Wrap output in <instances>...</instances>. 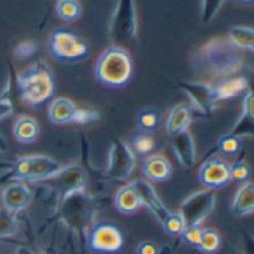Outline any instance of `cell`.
<instances>
[{
	"mask_svg": "<svg viewBox=\"0 0 254 254\" xmlns=\"http://www.w3.org/2000/svg\"><path fill=\"white\" fill-rule=\"evenodd\" d=\"M133 60L122 46L111 45L102 51L95 65V77L110 89H124L133 77Z\"/></svg>",
	"mask_w": 254,
	"mask_h": 254,
	"instance_id": "cell-1",
	"label": "cell"
},
{
	"mask_svg": "<svg viewBox=\"0 0 254 254\" xmlns=\"http://www.w3.org/2000/svg\"><path fill=\"white\" fill-rule=\"evenodd\" d=\"M23 101L31 106H40L50 101L55 91L53 70L43 61L33 64L18 75Z\"/></svg>",
	"mask_w": 254,
	"mask_h": 254,
	"instance_id": "cell-2",
	"label": "cell"
},
{
	"mask_svg": "<svg viewBox=\"0 0 254 254\" xmlns=\"http://www.w3.org/2000/svg\"><path fill=\"white\" fill-rule=\"evenodd\" d=\"M202 61L204 67L217 76H229L238 71L242 65L239 49L228 39L217 38L202 48Z\"/></svg>",
	"mask_w": 254,
	"mask_h": 254,
	"instance_id": "cell-3",
	"label": "cell"
},
{
	"mask_svg": "<svg viewBox=\"0 0 254 254\" xmlns=\"http://www.w3.org/2000/svg\"><path fill=\"white\" fill-rule=\"evenodd\" d=\"M49 51L53 59L60 64L75 65L87 60L90 46L76 33L60 28L51 33L49 38Z\"/></svg>",
	"mask_w": 254,
	"mask_h": 254,
	"instance_id": "cell-4",
	"label": "cell"
},
{
	"mask_svg": "<svg viewBox=\"0 0 254 254\" xmlns=\"http://www.w3.org/2000/svg\"><path fill=\"white\" fill-rule=\"evenodd\" d=\"M64 166L54 158L45 155H29L16 158L13 172L16 180L23 182H40L53 178Z\"/></svg>",
	"mask_w": 254,
	"mask_h": 254,
	"instance_id": "cell-5",
	"label": "cell"
},
{
	"mask_svg": "<svg viewBox=\"0 0 254 254\" xmlns=\"http://www.w3.org/2000/svg\"><path fill=\"white\" fill-rule=\"evenodd\" d=\"M137 15L135 0H117L116 8L110 23V38L114 45L128 44L136 38Z\"/></svg>",
	"mask_w": 254,
	"mask_h": 254,
	"instance_id": "cell-6",
	"label": "cell"
},
{
	"mask_svg": "<svg viewBox=\"0 0 254 254\" xmlns=\"http://www.w3.org/2000/svg\"><path fill=\"white\" fill-rule=\"evenodd\" d=\"M216 206L214 190H203L194 192L182 202L180 207L181 216L185 219L186 226H197L212 213Z\"/></svg>",
	"mask_w": 254,
	"mask_h": 254,
	"instance_id": "cell-7",
	"label": "cell"
},
{
	"mask_svg": "<svg viewBox=\"0 0 254 254\" xmlns=\"http://www.w3.org/2000/svg\"><path fill=\"white\" fill-rule=\"evenodd\" d=\"M135 153L130 146L124 141L116 140L112 142L107 161V176L115 181H126L135 170Z\"/></svg>",
	"mask_w": 254,
	"mask_h": 254,
	"instance_id": "cell-8",
	"label": "cell"
},
{
	"mask_svg": "<svg viewBox=\"0 0 254 254\" xmlns=\"http://www.w3.org/2000/svg\"><path fill=\"white\" fill-rule=\"evenodd\" d=\"M89 247L96 253H119L125 247V237L119 227L104 222L90 232Z\"/></svg>",
	"mask_w": 254,
	"mask_h": 254,
	"instance_id": "cell-9",
	"label": "cell"
},
{
	"mask_svg": "<svg viewBox=\"0 0 254 254\" xmlns=\"http://www.w3.org/2000/svg\"><path fill=\"white\" fill-rule=\"evenodd\" d=\"M178 86L190 99L192 107L202 115H209L218 102L214 87L206 82L180 81Z\"/></svg>",
	"mask_w": 254,
	"mask_h": 254,
	"instance_id": "cell-10",
	"label": "cell"
},
{
	"mask_svg": "<svg viewBox=\"0 0 254 254\" xmlns=\"http://www.w3.org/2000/svg\"><path fill=\"white\" fill-rule=\"evenodd\" d=\"M198 178L206 190H222L232 182L231 165L221 157H211L199 168Z\"/></svg>",
	"mask_w": 254,
	"mask_h": 254,
	"instance_id": "cell-11",
	"label": "cell"
},
{
	"mask_svg": "<svg viewBox=\"0 0 254 254\" xmlns=\"http://www.w3.org/2000/svg\"><path fill=\"white\" fill-rule=\"evenodd\" d=\"M31 199H33V193L28 186L23 182L10 183L4 188L1 193L3 207L14 214L28 208Z\"/></svg>",
	"mask_w": 254,
	"mask_h": 254,
	"instance_id": "cell-12",
	"label": "cell"
},
{
	"mask_svg": "<svg viewBox=\"0 0 254 254\" xmlns=\"http://www.w3.org/2000/svg\"><path fill=\"white\" fill-rule=\"evenodd\" d=\"M132 183L137 190L138 197H140L141 206H145L161 223L165 219V217L170 213V209L166 207L162 199L160 198L155 188L152 187L150 182L145 180H137Z\"/></svg>",
	"mask_w": 254,
	"mask_h": 254,
	"instance_id": "cell-13",
	"label": "cell"
},
{
	"mask_svg": "<svg viewBox=\"0 0 254 254\" xmlns=\"http://www.w3.org/2000/svg\"><path fill=\"white\" fill-rule=\"evenodd\" d=\"M172 146L180 165L185 168L193 167L196 163V146L192 133L187 130L172 136Z\"/></svg>",
	"mask_w": 254,
	"mask_h": 254,
	"instance_id": "cell-14",
	"label": "cell"
},
{
	"mask_svg": "<svg viewBox=\"0 0 254 254\" xmlns=\"http://www.w3.org/2000/svg\"><path fill=\"white\" fill-rule=\"evenodd\" d=\"M142 172L151 182H166L172 176V165L162 155H151L142 163Z\"/></svg>",
	"mask_w": 254,
	"mask_h": 254,
	"instance_id": "cell-15",
	"label": "cell"
},
{
	"mask_svg": "<svg viewBox=\"0 0 254 254\" xmlns=\"http://www.w3.org/2000/svg\"><path fill=\"white\" fill-rule=\"evenodd\" d=\"M55 178L59 180V185L65 196L81 192L85 185L84 171L77 166H64Z\"/></svg>",
	"mask_w": 254,
	"mask_h": 254,
	"instance_id": "cell-16",
	"label": "cell"
},
{
	"mask_svg": "<svg viewBox=\"0 0 254 254\" xmlns=\"http://www.w3.org/2000/svg\"><path fill=\"white\" fill-rule=\"evenodd\" d=\"M192 121V109L186 104H178L171 110L166 121V131L172 136L187 131Z\"/></svg>",
	"mask_w": 254,
	"mask_h": 254,
	"instance_id": "cell-17",
	"label": "cell"
},
{
	"mask_svg": "<svg viewBox=\"0 0 254 254\" xmlns=\"http://www.w3.org/2000/svg\"><path fill=\"white\" fill-rule=\"evenodd\" d=\"M115 207L121 214H135L140 209L141 201L133 183H128L120 188L115 196Z\"/></svg>",
	"mask_w": 254,
	"mask_h": 254,
	"instance_id": "cell-18",
	"label": "cell"
},
{
	"mask_svg": "<svg viewBox=\"0 0 254 254\" xmlns=\"http://www.w3.org/2000/svg\"><path fill=\"white\" fill-rule=\"evenodd\" d=\"M76 105L67 97H56L49 106V119L55 125L70 124L74 120Z\"/></svg>",
	"mask_w": 254,
	"mask_h": 254,
	"instance_id": "cell-19",
	"label": "cell"
},
{
	"mask_svg": "<svg viewBox=\"0 0 254 254\" xmlns=\"http://www.w3.org/2000/svg\"><path fill=\"white\" fill-rule=\"evenodd\" d=\"M13 135L18 142L24 145L35 142L40 136V125L34 117L20 116L14 124Z\"/></svg>",
	"mask_w": 254,
	"mask_h": 254,
	"instance_id": "cell-20",
	"label": "cell"
},
{
	"mask_svg": "<svg viewBox=\"0 0 254 254\" xmlns=\"http://www.w3.org/2000/svg\"><path fill=\"white\" fill-rule=\"evenodd\" d=\"M232 211L236 216L247 217L251 216L254 211V186L249 182L243 183L242 187L237 190L232 202Z\"/></svg>",
	"mask_w": 254,
	"mask_h": 254,
	"instance_id": "cell-21",
	"label": "cell"
},
{
	"mask_svg": "<svg viewBox=\"0 0 254 254\" xmlns=\"http://www.w3.org/2000/svg\"><path fill=\"white\" fill-rule=\"evenodd\" d=\"M253 94H252L251 89H248L244 92L242 114L239 116L232 133H234V135L239 136L242 138H243V136H251L253 133Z\"/></svg>",
	"mask_w": 254,
	"mask_h": 254,
	"instance_id": "cell-22",
	"label": "cell"
},
{
	"mask_svg": "<svg viewBox=\"0 0 254 254\" xmlns=\"http://www.w3.org/2000/svg\"><path fill=\"white\" fill-rule=\"evenodd\" d=\"M248 89V80L246 77L239 76L226 80L218 87H214V91H216L217 100L221 101V100H229L239 96V95L246 92Z\"/></svg>",
	"mask_w": 254,
	"mask_h": 254,
	"instance_id": "cell-23",
	"label": "cell"
},
{
	"mask_svg": "<svg viewBox=\"0 0 254 254\" xmlns=\"http://www.w3.org/2000/svg\"><path fill=\"white\" fill-rule=\"evenodd\" d=\"M228 40L236 46L237 49L244 50H254V30L251 26L234 25L228 31Z\"/></svg>",
	"mask_w": 254,
	"mask_h": 254,
	"instance_id": "cell-24",
	"label": "cell"
},
{
	"mask_svg": "<svg viewBox=\"0 0 254 254\" xmlns=\"http://www.w3.org/2000/svg\"><path fill=\"white\" fill-rule=\"evenodd\" d=\"M56 15L63 21L74 23L82 15V5L79 0H56Z\"/></svg>",
	"mask_w": 254,
	"mask_h": 254,
	"instance_id": "cell-25",
	"label": "cell"
},
{
	"mask_svg": "<svg viewBox=\"0 0 254 254\" xmlns=\"http://www.w3.org/2000/svg\"><path fill=\"white\" fill-rule=\"evenodd\" d=\"M161 125V114L152 107H145L137 114V126L143 133L152 135Z\"/></svg>",
	"mask_w": 254,
	"mask_h": 254,
	"instance_id": "cell-26",
	"label": "cell"
},
{
	"mask_svg": "<svg viewBox=\"0 0 254 254\" xmlns=\"http://www.w3.org/2000/svg\"><path fill=\"white\" fill-rule=\"evenodd\" d=\"M222 247V236L217 229L203 228L201 241L196 247L197 251L202 254H216Z\"/></svg>",
	"mask_w": 254,
	"mask_h": 254,
	"instance_id": "cell-27",
	"label": "cell"
},
{
	"mask_svg": "<svg viewBox=\"0 0 254 254\" xmlns=\"http://www.w3.org/2000/svg\"><path fill=\"white\" fill-rule=\"evenodd\" d=\"M217 147L224 156H237L243 148V138L232 132L224 133L217 141Z\"/></svg>",
	"mask_w": 254,
	"mask_h": 254,
	"instance_id": "cell-28",
	"label": "cell"
},
{
	"mask_svg": "<svg viewBox=\"0 0 254 254\" xmlns=\"http://www.w3.org/2000/svg\"><path fill=\"white\" fill-rule=\"evenodd\" d=\"M162 228L166 234L170 237H180L185 229L186 223L183 217L181 216L180 212H171L165 217L162 222Z\"/></svg>",
	"mask_w": 254,
	"mask_h": 254,
	"instance_id": "cell-29",
	"label": "cell"
},
{
	"mask_svg": "<svg viewBox=\"0 0 254 254\" xmlns=\"http://www.w3.org/2000/svg\"><path fill=\"white\" fill-rule=\"evenodd\" d=\"M18 221L15 214L9 212L4 207L0 208V238L11 237L16 233Z\"/></svg>",
	"mask_w": 254,
	"mask_h": 254,
	"instance_id": "cell-30",
	"label": "cell"
},
{
	"mask_svg": "<svg viewBox=\"0 0 254 254\" xmlns=\"http://www.w3.org/2000/svg\"><path fill=\"white\" fill-rule=\"evenodd\" d=\"M226 0H202L201 19L203 24L211 23L212 19L218 14Z\"/></svg>",
	"mask_w": 254,
	"mask_h": 254,
	"instance_id": "cell-31",
	"label": "cell"
},
{
	"mask_svg": "<svg viewBox=\"0 0 254 254\" xmlns=\"http://www.w3.org/2000/svg\"><path fill=\"white\" fill-rule=\"evenodd\" d=\"M156 141L148 133H138L135 138H133V148L137 153L140 155H148L150 152H152L156 147Z\"/></svg>",
	"mask_w": 254,
	"mask_h": 254,
	"instance_id": "cell-32",
	"label": "cell"
},
{
	"mask_svg": "<svg viewBox=\"0 0 254 254\" xmlns=\"http://www.w3.org/2000/svg\"><path fill=\"white\" fill-rule=\"evenodd\" d=\"M252 171L251 167L243 161L236 162L234 165H231V181H234L237 183H247L251 180Z\"/></svg>",
	"mask_w": 254,
	"mask_h": 254,
	"instance_id": "cell-33",
	"label": "cell"
},
{
	"mask_svg": "<svg viewBox=\"0 0 254 254\" xmlns=\"http://www.w3.org/2000/svg\"><path fill=\"white\" fill-rule=\"evenodd\" d=\"M202 232H203L202 224H197V226H186L180 237L182 238V241L185 242L186 244L196 248V247L198 246L199 241H201Z\"/></svg>",
	"mask_w": 254,
	"mask_h": 254,
	"instance_id": "cell-34",
	"label": "cell"
},
{
	"mask_svg": "<svg viewBox=\"0 0 254 254\" xmlns=\"http://www.w3.org/2000/svg\"><path fill=\"white\" fill-rule=\"evenodd\" d=\"M100 117H101V115H100V112L96 111V110L79 109V107H76V111H75L72 122H76V124L80 125H89L99 121Z\"/></svg>",
	"mask_w": 254,
	"mask_h": 254,
	"instance_id": "cell-35",
	"label": "cell"
},
{
	"mask_svg": "<svg viewBox=\"0 0 254 254\" xmlns=\"http://www.w3.org/2000/svg\"><path fill=\"white\" fill-rule=\"evenodd\" d=\"M38 50V45L33 41H21L14 48L13 54L18 59H28L33 56Z\"/></svg>",
	"mask_w": 254,
	"mask_h": 254,
	"instance_id": "cell-36",
	"label": "cell"
},
{
	"mask_svg": "<svg viewBox=\"0 0 254 254\" xmlns=\"http://www.w3.org/2000/svg\"><path fill=\"white\" fill-rule=\"evenodd\" d=\"M136 254H160V248L155 242L143 241L136 248Z\"/></svg>",
	"mask_w": 254,
	"mask_h": 254,
	"instance_id": "cell-37",
	"label": "cell"
},
{
	"mask_svg": "<svg viewBox=\"0 0 254 254\" xmlns=\"http://www.w3.org/2000/svg\"><path fill=\"white\" fill-rule=\"evenodd\" d=\"M14 111L13 102L8 97H0V121L10 116Z\"/></svg>",
	"mask_w": 254,
	"mask_h": 254,
	"instance_id": "cell-38",
	"label": "cell"
},
{
	"mask_svg": "<svg viewBox=\"0 0 254 254\" xmlns=\"http://www.w3.org/2000/svg\"><path fill=\"white\" fill-rule=\"evenodd\" d=\"M6 150H8V142H6V138L0 133V153L5 152Z\"/></svg>",
	"mask_w": 254,
	"mask_h": 254,
	"instance_id": "cell-39",
	"label": "cell"
},
{
	"mask_svg": "<svg viewBox=\"0 0 254 254\" xmlns=\"http://www.w3.org/2000/svg\"><path fill=\"white\" fill-rule=\"evenodd\" d=\"M15 254H35L30 248L28 247H18L15 251Z\"/></svg>",
	"mask_w": 254,
	"mask_h": 254,
	"instance_id": "cell-40",
	"label": "cell"
},
{
	"mask_svg": "<svg viewBox=\"0 0 254 254\" xmlns=\"http://www.w3.org/2000/svg\"><path fill=\"white\" fill-rule=\"evenodd\" d=\"M239 3H243V4H252L253 3V0H237Z\"/></svg>",
	"mask_w": 254,
	"mask_h": 254,
	"instance_id": "cell-41",
	"label": "cell"
}]
</instances>
